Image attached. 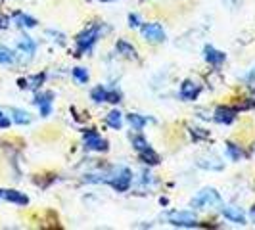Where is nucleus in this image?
I'll return each mask as SVG.
<instances>
[{
	"instance_id": "dca6fc26",
	"label": "nucleus",
	"mask_w": 255,
	"mask_h": 230,
	"mask_svg": "<svg viewBox=\"0 0 255 230\" xmlns=\"http://www.w3.org/2000/svg\"><path fill=\"white\" fill-rule=\"evenodd\" d=\"M15 23L19 27H35L37 25V21L33 19V17H29L25 13H15Z\"/></svg>"
},
{
	"instance_id": "4468645a",
	"label": "nucleus",
	"mask_w": 255,
	"mask_h": 230,
	"mask_svg": "<svg viewBox=\"0 0 255 230\" xmlns=\"http://www.w3.org/2000/svg\"><path fill=\"white\" fill-rule=\"evenodd\" d=\"M117 50L121 52L125 58H136V50H134L128 42H125V40H119V42H117Z\"/></svg>"
},
{
	"instance_id": "9d476101",
	"label": "nucleus",
	"mask_w": 255,
	"mask_h": 230,
	"mask_svg": "<svg viewBox=\"0 0 255 230\" xmlns=\"http://www.w3.org/2000/svg\"><path fill=\"white\" fill-rule=\"evenodd\" d=\"M35 104L38 106V110H40V114L44 115H50V110H52V94H40L35 98Z\"/></svg>"
},
{
	"instance_id": "9b49d317",
	"label": "nucleus",
	"mask_w": 255,
	"mask_h": 230,
	"mask_svg": "<svg viewBox=\"0 0 255 230\" xmlns=\"http://www.w3.org/2000/svg\"><path fill=\"white\" fill-rule=\"evenodd\" d=\"M205 60L209 62V64H213V65H219V64H223L225 62V54L223 52H219L215 50L213 46H205Z\"/></svg>"
},
{
	"instance_id": "a211bd4d",
	"label": "nucleus",
	"mask_w": 255,
	"mask_h": 230,
	"mask_svg": "<svg viewBox=\"0 0 255 230\" xmlns=\"http://www.w3.org/2000/svg\"><path fill=\"white\" fill-rule=\"evenodd\" d=\"M106 121H108V125H110V127L119 128V127H121V123H123V117H121V114H119V112H110Z\"/></svg>"
},
{
	"instance_id": "c756f323",
	"label": "nucleus",
	"mask_w": 255,
	"mask_h": 230,
	"mask_svg": "<svg viewBox=\"0 0 255 230\" xmlns=\"http://www.w3.org/2000/svg\"><path fill=\"white\" fill-rule=\"evenodd\" d=\"M250 79H255V69L252 71V73H250Z\"/></svg>"
},
{
	"instance_id": "f3484780",
	"label": "nucleus",
	"mask_w": 255,
	"mask_h": 230,
	"mask_svg": "<svg viewBox=\"0 0 255 230\" xmlns=\"http://www.w3.org/2000/svg\"><path fill=\"white\" fill-rule=\"evenodd\" d=\"M12 115H13V121H15L17 125H27V123L31 121L29 114L23 112V110H12Z\"/></svg>"
},
{
	"instance_id": "5701e85b",
	"label": "nucleus",
	"mask_w": 255,
	"mask_h": 230,
	"mask_svg": "<svg viewBox=\"0 0 255 230\" xmlns=\"http://www.w3.org/2000/svg\"><path fill=\"white\" fill-rule=\"evenodd\" d=\"M42 79H44V75H37V77H33V79H27V81H21V87H29V89H37L38 85L42 83Z\"/></svg>"
},
{
	"instance_id": "4be33fe9",
	"label": "nucleus",
	"mask_w": 255,
	"mask_h": 230,
	"mask_svg": "<svg viewBox=\"0 0 255 230\" xmlns=\"http://www.w3.org/2000/svg\"><path fill=\"white\" fill-rule=\"evenodd\" d=\"M227 153L230 155V159H234V161H240V159H242V150H240L238 146H234V144H229V146H227Z\"/></svg>"
},
{
	"instance_id": "6ab92c4d",
	"label": "nucleus",
	"mask_w": 255,
	"mask_h": 230,
	"mask_svg": "<svg viewBox=\"0 0 255 230\" xmlns=\"http://www.w3.org/2000/svg\"><path fill=\"white\" fill-rule=\"evenodd\" d=\"M0 64L2 65L13 64V52L8 50V48H4V46H0Z\"/></svg>"
},
{
	"instance_id": "0eeeda50",
	"label": "nucleus",
	"mask_w": 255,
	"mask_h": 230,
	"mask_svg": "<svg viewBox=\"0 0 255 230\" xmlns=\"http://www.w3.org/2000/svg\"><path fill=\"white\" fill-rule=\"evenodd\" d=\"M221 213L229 219V221H232V223H238V225H244V223H246V217H244V213H242V209H240V207L225 205V207L221 209Z\"/></svg>"
},
{
	"instance_id": "ddd939ff",
	"label": "nucleus",
	"mask_w": 255,
	"mask_h": 230,
	"mask_svg": "<svg viewBox=\"0 0 255 230\" xmlns=\"http://www.w3.org/2000/svg\"><path fill=\"white\" fill-rule=\"evenodd\" d=\"M234 115H236V112L230 110V108H219L217 112H215V119H217L219 123H230L234 119Z\"/></svg>"
},
{
	"instance_id": "7ed1b4c3",
	"label": "nucleus",
	"mask_w": 255,
	"mask_h": 230,
	"mask_svg": "<svg viewBox=\"0 0 255 230\" xmlns=\"http://www.w3.org/2000/svg\"><path fill=\"white\" fill-rule=\"evenodd\" d=\"M98 33H100V27L92 25L89 27L87 31H83L79 37H77V44H79V52H87L90 50V46L96 42L98 38Z\"/></svg>"
},
{
	"instance_id": "20e7f679",
	"label": "nucleus",
	"mask_w": 255,
	"mask_h": 230,
	"mask_svg": "<svg viewBox=\"0 0 255 230\" xmlns=\"http://www.w3.org/2000/svg\"><path fill=\"white\" fill-rule=\"evenodd\" d=\"M142 37L148 42H161V40H165V31L159 23H148L142 27Z\"/></svg>"
},
{
	"instance_id": "412c9836",
	"label": "nucleus",
	"mask_w": 255,
	"mask_h": 230,
	"mask_svg": "<svg viewBox=\"0 0 255 230\" xmlns=\"http://www.w3.org/2000/svg\"><path fill=\"white\" fill-rule=\"evenodd\" d=\"M92 100L94 102H106L108 100V90L102 89V87H96L92 90Z\"/></svg>"
},
{
	"instance_id": "7c9ffc66",
	"label": "nucleus",
	"mask_w": 255,
	"mask_h": 230,
	"mask_svg": "<svg viewBox=\"0 0 255 230\" xmlns=\"http://www.w3.org/2000/svg\"><path fill=\"white\" fill-rule=\"evenodd\" d=\"M104 2H108V0H104Z\"/></svg>"
},
{
	"instance_id": "bb28decb",
	"label": "nucleus",
	"mask_w": 255,
	"mask_h": 230,
	"mask_svg": "<svg viewBox=\"0 0 255 230\" xmlns=\"http://www.w3.org/2000/svg\"><path fill=\"white\" fill-rule=\"evenodd\" d=\"M6 127H10V119L0 112V128H6Z\"/></svg>"
},
{
	"instance_id": "423d86ee",
	"label": "nucleus",
	"mask_w": 255,
	"mask_h": 230,
	"mask_svg": "<svg viewBox=\"0 0 255 230\" xmlns=\"http://www.w3.org/2000/svg\"><path fill=\"white\" fill-rule=\"evenodd\" d=\"M169 223L173 227H196L198 219H196V215L188 213V211H177V213H173L169 217Z\"/></svg>"
},
{
	"instance_id": "b1692460",
	"label": "nucleus",
	"mask_w": 255,
	"mask_h": 230,
	"mask_svg": "<svg viewBox=\"0 0 255 230\" xmlns=\"http://www.w3.org/2000/svg\"><path fill=\"white\" fill-rule=\"evenodd\" d=\"M73 77H75L77 81H81V83H87V81H89V73H87V69H83V67H75V69H73Z\"/></svg>"
},
{
	"instance_id": "f03ea898",
	"label": "nucleus",
	"mask_w": 255,
	"mask_h": 230,
	"mask_svg": "<svg viewBox=\"0 0 255 230\" xmlns=\"http://www.w3.org/2000/svg\"><path fill=\"white\" fill-rule=\"evenodd\" d=\"M219 202H221V198H219L217 192L213 188H205L192 200V205L194 207H211V205H217Z\"/></svg>"
},
{
	"instance_id": "6e6552de",
	"label": "nucleus",
	"mask_w": 255,
	"mask_h": 230,
	"mask_svg": "<svg viewBox=\"0 0 255 230\" xmlns=\"http://www.w3.org/2000/svg\"><path fill=\"white\" fill-rule=\"evenodd\" d=\"M198 92H200V85H196L194 81H184L180 87V96L184 100H194L198 96Z\"/></svg>"
},
{
	"instance_id": "393cba45",
	"label": "nucleus",
	"mask_w": 255,
	"mask_h": 230,
	"mask_svg": "<svg viewBox=\"0 0 255 230\" xmlns=\"http://www.w3.org/2000/svg\"><path fill=\"white\" fill-rule=\"evenodd\" d=\"M132 146H134V150H136V152H142V150L150 148V146L146 144V140H144L142 136H134V138H132Z\"/></svg>"
},
{
	"instance_id": "39448f33",
	"label": "nucleus",
	"mask_w": 255,
	"mask_h": 230,
	"mask_svg": "<svg viewBox=\"0 0 255 230\" xmlns=\"http://www.w3.org/2000/svg\"><path fill=\"white\" fill-rule=\"evenodd\" d=\"M83 140H85V146L89 150H94V152H104L108 148V142L104 140L98 132H94V130H87L85 136H83Z\"/></svg>"
},
{
	"instance_id": "f257e3e1",
	"label": "nucleus",
	"mask_w": 255,
	"mask_h": 230,
	"mask_svg": "<svg viewBox=\"0 0 255 230\" xmlns=\"http://www.w3.org/2000/svg\"><path fill=\"white\" fill-rule=\"evenodd\" d=\"M106 180H108L117 192H125V190H128V186H130V182H132V175H130V171H128L127 167H119V169H115L112 175H108Z\"/></svg>"
},
{
	"instance_id": "f8f14e48",
	"label": "nucleus",
	"mask_w": 255,
	"mask_h": 230,
	"mask_svg": "<svg viewBox=\"0 0 255 230\" xmlns=\"http://www.w3.org/2000/svg\"><path fill=\"white\" fill-rule=\"evenodd\" d=\"M17 48L31 56V54H35V50H37V44H35V40L31 37H21L17 40Z\"/></svg>"
},
{
	"instance_id": "aec40b11",
	"label": "nucleus",
	"mask_w": 255,
	"mask_h": 230,
	"mask_svg": "<svg viewBox=\"0 0 255 230\" xmlns=\"http://www.w3.org/2000/svg\"><path fill=\"white\" fill-rule=\"evenodd\" d=\"M128 121H130V125L136 128V130H140V128L146 125V117H142V115H136V114L128 115Z\"/></svg>"
},
{
	"instance_id": "1a4fd4ad",
	"label": "nucleus",
	"mask_w": 255,
	"mask_h": 230,
	"mask_svg": "<svg viewBox=\"0 0 255 230\" xmlns=\"http://www.w3.org/2000/svg\"><path fill=\"white\" fill-rule=\"evenodd\" d=\"M0 196H2L4 200L12 202V204H17V205L27 204V196H23L21 192H17V190H2L0 192Z\"/></svg>"
},
{
	"instance_id": "2eb2a0df",
	"label": "nucleus",
	"mask_w": 255,
	"mask_h": 230,
	"mask_svg": "<svg viewBox=\"0 0 255 230\" xmlns=\"http://www.w3.org/2000/svg\"><path fill=\"white\" fill-rule=\"evenodd\" d=\"M140 153V157L146 161V163H150V165H155V163H159V157H157V153L153 152L152 148H146V150H142Z\"/></svg>"
},
{
	"instance_id": "c85d7f7f",
	"label": "nucleus",
	"mask_w": 255,
	"mask_h": 230,
	"mask_svg": "<svg viewBox=\"0 0 255 230\" xmlns=\"http://www.w3.org/2000/svg\"><path fill=\"white\" fill-rule=\"evenodd\" d=\"M8 27V17H2L0 15V29H6Z\"/></svg>"
},
{
	"instance_id": "a878e982",
	"label": "nucleus",
	"mask_w": 255,
	"mask_h": 230,
	"mask_svg": "<svg viewBox=\"0 0 255 230\" xmlns=\"http://www.w3.org/2000/svg\"><path fill=\"white\" fill-rule=\"evenodd\" d=\"M119 98H121V94H119L117 90H112V92H108V102L115 104V102H119Z\"/></svg>"
},
{
	"instance_id": "cd10ccee",
	"label": "nucleus",
	"mask_w": 255,
	"mask_h": 230,
	"mask_svg": "<svg viewBox=\"0 0 255 230\" xmlns=\"http://www.w3.org/2000/svg\"><path fill=\"white\" fill-rule=\"evenodd\" d=\"M128 21H130V27H138L140 23H138V15H128Z\"/></svg>"
}]
</instances>
